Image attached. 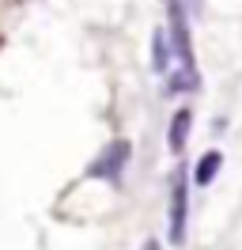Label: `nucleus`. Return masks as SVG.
Here are the masks:
<instances>
[{
    "label": "nucleus",
    "mask_w": 242,
    "mask_h": 250,
    "mask_svg": "<svg viewBox=\"0 0 242 250\" xmlns=\"http://www.w3.org/2000/svg\"><path fill=\"white\" fill-rule=\"evenodd\" d=\"M170 4V46H174V68L166 87L170 91H193L197 87V61H193V46H189V23H185V8L182 0H166Z\"/></svg>",
    "instance_id": "1"
},
{
    "label": "nucleus",
    "mask_w": 242,
    "mask_h": 250,
    "mask_svg": "<svg viewBox=\"0 0 242 250\" xmlns=\"http://www.w3.org/2000/svg\"><path fill=\"white\" fill-rule=\"evenodd\" d=\"M220 167H223V156L220 152H204L201 163H197V186H208L212 178L220 174Z\"/></svg>",
    "instance_id": "5"
},
{
    "label": "nucleus",
    "mask_w": 242,
    "mask_h": 250,
    "mask_svg": "<svg viewBox=\"0 0 242 250\" xmlns=\"http://www.w3.org/2000/svg\"><path fill=\"white\" fill-rule=\"evenodd\" d=\"M125 159H129V144L114 141L102 156H99V163L91 167V174H99V178H118V174L125 171Z\"/></svg>",
    "instance_id": "3"
},
{
    "label": "nucleus",
    "mask_w": 242,
    "mask_h": 250,
    "mask_svg": "<svg viewBox=\"0 0 242 250\" xmlns=\"http://www.w3.org/2000/svg\"><path fill=\"white\" fill-rule=\"evenodd\" d=\"M185 216H189V189H185V178L178 171L170 182V243L185 239Z\"/></svg>",
    "instance_id": "2"
},
{
    "label": "nucleus",
    "mask_w": 242,
    "mask_h": 250,
    "mask_svg": "<svg viewBox=\"0 0 242 250\" xmlns=\"http://www.w3.org/2000/svg\"><path fill=\"white\" fill-rule=\"evenodd\" d=\"M144 250H163V247H159L155 239H148V243H144Z\"/></svg>",
    "instance_id": "6"
},
{
    "label": "nucleus",
    "mask_w": 242,
    "mask_h": 250,
    "mask_svg": "<svg viewBox=\"0 0 242 250\" xmlns=\"http://www.w3.org/2000/svg\"><path fill=\"white\" fill-rule=\"evenodd\" d=\"M189 122H193L189 110H178V114H174V122H170V148H174V152H182L185 141H189Z\"/></svg>",
    "instance_id": "4"
}]
</instances>
